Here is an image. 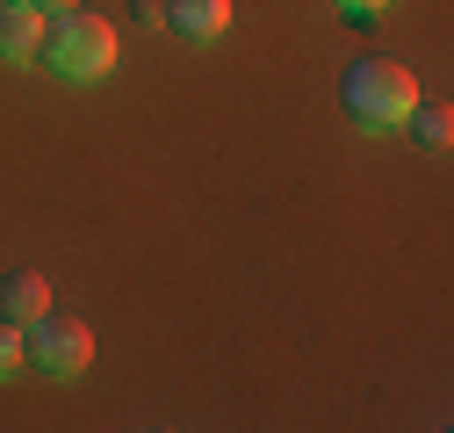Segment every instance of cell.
Wrapping results in <instances>:
<instances>
[{
	"mask_svg": "<svg viewBox=\"0 0 454 433\" xmlns=\"http://www.w3.org/2000/svg\"><path fill=\"white\" fill-rule=\"evenodd\" d=\"M36 43H43V8L0 0V59H36Z\"/></svg>",
	"mask_w": 454,
	"mask_h": 433,
	"instance_id": "6",
	"label": "cell"
},
{
	"mask_svg": "<svg viewBox=\"0 0 454 433\" xmlns=\"http://www.w3.org/2000/svg\"><path fill=\"white\" fill-rule=\"evenodd\" d=\"M43 311H51V282L36 275V267H8V275H0V318L29 325V318H43Z\"/></svg>",
	"mask_w": 454,
	"mask_h": 433,
	"instance_id": "5",
	"label": "cell"
},
{
	"mask_svg": "<svg viewBox=\"0 0 454 433\" xmlns=\"http://www.w3.org/2000/svg\"><path fill=\"white\" fill-rule=\"evenodd\" d=\"M36 59L59 73V80L87 87V80H101L108 66H116V22H108V15H87V8H59V15H43Z\"/></svg>",
	"mask_w": 454,
	"mask_h": 433,
	"instance_id": "1",
	"label": "cell"
},
{
	"mask_svg": "<svg viewBox=\"0 0 454 433\" xmlns=\"http://www.w3.org/2000/svg\"><path fill=\"white\" fill-rule=\"evenodd\" d=\"M29 8H43V15H59V8H73V0H29Z\"/></svg>",
	"mask_w": 454,
	"mask_h": 433,
	"instance_id": "11",
	"label": "cell"
},
{
	"mask_svg": "<svg viewBox=\"0 0 454 433\" xmlns=\"http://www.w3.org/2000/svg\"><path fill=\"white\" fill-rule=\"evenodd\" d=\"M339 101L361 130H396L419 108V73L396 66V59H354L339 73Z\"/></svg>",
	"mask_w": 454,
	"mask_h": 433,
	"instance_id": "2",
	"label": "cell"
},
{
	"mask_svg": "<svg viewBox=\"0 0 454 433\" xmlns=\"http://www.w3.org/2000/svg\"><path fill=\"white\" fill-rule=\"evenodd\" d=\"M404 123L419 130V145H426V152H447V138H454V116H447L440 101H419V108H411Z\"/></svg>",
	"mask_w": 454,
	"mask_h": 433,
	"instance_id": "7",
	"label": "cell"
},
{
	"mask_svg": "<svg viewBox=\"0 0 454 433\" xmlns=\"http://www.w3.org/2000/svg\"><path fill=\"white\" fill-rule=\"evenodd\" d=\"M166 29L188 43H216L231 29V0H166Z\"/></svg>",
	"mask_w": 454,
	"mask_h": 433,
	"instance_id": "4",
	"label": "cell"
},
{
	"mask_svg": "<svg viewBox=\"0 0 454 433\" xmlns=\"http://www.w3.org/2000/svg\"><path fill=\"white\" fill-rule=\"evenodd\" d=\"M15 368H29V347H22V325H15V318H0V383H8Z\"/></svg>",
	"mask_w": 454,
	"mask_h": 433,
	"instance_id": "8",
	"label": "cell"
},
{
	"mask_svg": "<svg viewBox=\"0 0 454 433\" xmlns=\"http://www.w3.org/2000/svg\"><path fill=\"white\" fill-rule=\"evenodd\" d=\"M22 347H29V368L51 375V383H73V375H87V361H94V333H87V318H73V311L29 318Z\"/></svg>",
	"mask_w": 454,
	"mask_h": 433,
	"instance_id": "3",
	"label": "cell"
},
{
	"mask_svg": "<svg viewBox=\"0 0 454 433\" xmlns=\"http://www.w3.org/2000/svg\"><path fill=\"white\" fill-rule=\"evenodd\" d=\"M130 22H137V29H159V22H166V0H130Z\"/></svg>",
	"mask_w": 454,
	"mask_h": 433,
	"instance_id": "9",
	"label": "cell"
},
{
	"mask_svg": "<svg viewBox=\"0 0 454 433\" xmlns=\"http://www.w3.org/2000/svg\"><path fill=\"white\" fill-rule=\"evenodd\" d=\"M339 8H347V22H361V29H368V22L389 8V0H339Z\"/></svg>",
	"mask_w": 454,
	"mask_h": 433,
	"instance_id": "10",
	"label": "cell"
}]
</instances>
